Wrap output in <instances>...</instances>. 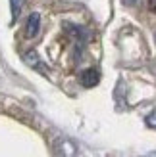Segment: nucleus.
Segmentation results:
<instances>
[{
	"label": "nucleus",
	"instance_id": "f03ea898",
	"mask_svg": "<svg viewBox=\"0 0 156 157\" xmlns=\"http://www.w3.org/2000/svg\"><path fill=\"white\" fill-rule=\"evenodd\" d=\"M79 81H81V84L85 86V88H92V86H96L98 81H100V73H98V69H95V67L85 69V71L81 73V77H79Z\"/></svg>",
	"mask_w": 156,
	"mask_h": 157
},
{
	"label": "nucleus",
	"instance_id": "1a4fd4ad",
	"mask_svg": "<svg viewBox=\"0 0 156 157\" xmlns=\"http://www.w3.org/2000/svg\"><path fill=\"white\" fill-rule=\"evenodd\" d=\"M145 157H156V151H152V153H149V155H145Z\"/></svg>",
	"mask_w": 156,
	"mask_h": 157
},
{
	"label": "nucleus",
	"instance_id": "39448f33",
	"mask_svg": "<svg viewBox=\"0 0 156 157\" xmlns=\"http://www.w3.org/2000/svg\"><path fill=\"white\" fill-rule=\"evenodd\" d=\"M10 2H12V13H14V19H15L19 10H21V6L25 4V0H10Z\"/></svg>",
	"mask_w": 156,
	"mask_h": 157
},
{
	"label": "nucleus",
	"instance_id": "20e7f679",
	"mask_svg": "<svg viewBox=\"0 0 156 157\" xmlns=\"http://www.w3.org/2000/svg\"><path fill=\"white\" fill-rule=\"evenodd\" d=\"M23 61H25L27 65H31V67H35V69L39 67L41 71H44V65H43L41 58H39V56H37V52H33V50H31V52H27L25 56H23Z\"/></svg>",
	"mask_w": 156,
	"mask_h": 157
},
{
	"label": "nucleus",
	"instance_id": "6e6552de",
	"mask_svg": "<svg viewBox=\"0 0 156 157\" xmlns=\"http://www.w3.org/2000/svg\"><path fill=\"white\" fill-rule=\"evenodd\" d=\"M121 2H123V4H125V6H131V4H135V2H137V0H121Z\"/></svg>",
	"mask_w": 156,
	"mask_h": 157
},
{
	"label": "nucleus",
	"instance_id": "423d86ee",
	"mask_svg": "<svg viewBox=\"0 0 156 157\" xmlns=\"http://www.w3.org/2000/svg\"><path fill=\"white\" fill-rule=\"evenodd\" d=\"M146 124H149L150 128H156V109L150 115H146Z\"/></svg>",
	"mask_w": 156,
	"mask_h": 157
},
{
	"label": "nucleus",
	"instance_id": "f257e3e1",
	"mask_svg": "<svg viewBox=\"0 0 156 157\" xmlns=\"http://www.w3.org/2000/svg\"><path fill=\"white\" fill-rule=\"evenodd\" d=\"M56 153H58V157H79V153H77V146L72 142V140H66V138L58 142Z\"/></svg>",
	"mask_w": 156,
	"mask_h": 157
},
{
	"label": "nucleus",
	"instance_id": "7ed1b4c3",
	"mask_svg": "<svg viewBox=\"0 0 156 157\" xmlns=\"http://www.w3.org/2000/svg\"><path fill=\"white\" fill-rule=\"evenodd\" d=\"M39 29H41V15H39L37 12L29 13L27 17V23H25V36L27 38H35Z\"/></svg>",
	"mask_w": 156,
	"mask_h": 157
},
{
	"label": "nucleus",
	"instance_id": "0eeeda50",
	"mask_svg": "<svg viewBox=\"0 0 156 157\" xmlns=\"http://www.w3.org/2000/svg\"><path fill=\"white\" fill-rule=\"evenodd\" d=\"M146 6H149V10L156 13V0H146Z\"/></svg>",
	"mask_w": 156,
	"mask_h": 157
}]
</instances>
